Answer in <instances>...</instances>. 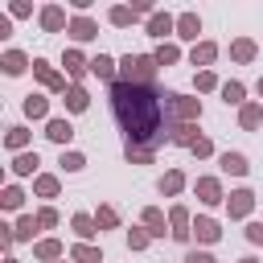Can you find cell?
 <instances>
[{
  "label": "cell",
  "mask_w": 263,
  "mask_h": 263,
  "mask_svg": "<svg viewBox=\"0 0 263 263\" xmlns=\"http://www.w3.org/2000/svg\"><path fill=\"white\" fill-rule=\"evenodd\" d=\"M37 189H41L45 197H53V193H58V181H53V177H41V181H37Z\"/></svg>",
  "instance_id": "cell-26"
},
{
  "label": "cell",
  "mask_w": 263,
  "mask_h": 263,
  "mask_svg": "<svg viewBox=\"0 0 263 263\" xmlns=\"http://www.w3.org/2000/svg\"><path fill=\"white\" fill-rule=\"evenodd\" d=\"M185 263H214V259H210V255H205V251H193V255H189V259H185Z\"/></svg>",
  "instance_id": "cell-39"
},
{
  "label": "cell",
  "mask_w": 263,
  "mask_h": 263,
  "mask_svg": "<svg viewBox=\"0 0 263 263\" xmlns=\"http://www.w3.org/2000/svg\"><path fill=\"white\" fill-rule=\"evenodd\" d=\"M99 226H115V210H99Z\"/></svg>",
  "instance_id": "cell-37"
},
{
  "label": "cell",
  "mask_w": 263,
  "mask_h": 263,
  "mask_svg": "<svg viewBox=\"0 0 263 263\" xmlns=\"http://www.w3.org/2000/svg\"><path fill=\"white\" fill-rule=\"evenodd\" d=\"M152 70H156V58H123V82L152 86Z\"/></svg>",
  "instance_id": "cell-2"
},
{
  "label": "cell",
  "mask_w": 263,
  "mask_h": 263,
  "mask_svg": "<svg viewBox=\"0 0 263 263\" xmlns=\"http://www.w3.org/2000/svg\"><path fill=\"white\" fill-rule=\"evenodd\" d=\"M173 58H177V49H173V45H164V49L156 53V62H160V66H164V62H173Z\"/></svg>",
  "instance_id": "cell-34"
},
{
  "label": "cell",
  "mask_w": 263,
  "mask_h": 263,
  "mask_svg": "<svg viewBox=\"0 0 263 263\" xmlns=\"http://www.w3.org/2000/svg\"><path fill=\"white\" fill-rule=\"evenodd\" d=\"M41 25H45V29H58V25H62V8H45V12H41Z\"/></svg>",
  "instance_id": "cell-10"
},
{
  "label": "cell",
  "mask_w": 263,
  "mask_h": 263,
  "mask_svg": "<svg viewBox=\"0 0 263 263\" xmlns=\"http://www.w3.org/2000/svg\"><path fill=\"white\" fill-rule=\"evenodd\" d=\"M197 193H201V201H218V197H222V193H218V181H210V177L197 181Z\"/></svg>",
  "instance_id": "cell-7"
},
{
  "label": "cell",
  "mask_w": 263,
  "mask_h": 263,
  "mask_svg": "<svg viewBox=\"0 0 263 263\" xmlns=\"http://www.w3.org/2000/svg\"><path fill=\"white\" fill-rule=\"evenodd\" d=\"M247 238H251V242H263V222H251V230H247Z\"/></svg>",
  "instance_id": "cell-32"
},
{
  "label": "cell",
  "mask_w": 263,
  "mask_h": 263,
  "mask_svg": "<svg viewBox=\"0 0 263 263\" xmlns=\"http://www.w3.org/2000/svg\"><path fill=\"white\" fill-rule=\"evenodd\" d=\"M74 259H78V263H99V251H90V247H78V251H74Z\"/></svg>",
  "instance_id": "cell-25"
},
{
  "label": "cell",
  "mask_w": 263,
  "mask_h": 263,
  "mask_svg": "<svg viewBox=\"0 0 263 263\" xmlns=\"http://www.w3.org/2000/svg\"><path fill=\"white\" fill-rule=\"evenodd\" d=\"M242 123L255 127V123H259V107H247V111H242Z\"/></svg>",
  "instance_id": "cell-29"
},
{
  "label": "cell",
  "mask_w": 263,
  "mask_h": 263,
  "mask_svg": "<svg viewBox=\"0 0 263 263\" xmlns=\"http://www.w3.org/2000/svg\"><path fill=\"white\" fill-rule=\"evenodd\" d=\"M62 164H66V168H82V156H78V152H70V156H62Z\"/></svg>",
  "instance_id": "cell-36"
},
{
  "label": "cell",
  "mask_w": 263,
  "mask_h": 263,
  "mask_svg": "<svg viewBox=\"0 0 263 263\" xmlns=\"http://www.w3.org/2000/svg\"><path fill=\"white\" fill-rule=\"evenodd\" d=\"M168 99L173 95L160 99L152 86L123 82V78L111 86V111H115L119 127L127 132V148L152 152L156 144H164V111H168Z\"/></svg>",
  "instance_id": "cell-1"
},
{
  "label": "cell",
  "mask_w": 263,
  "mask_h": 263,
  "mask_svg": "<svg viewBox=\"0 0 263 263\" xmlns=\"http://www.w3.org/2000/svg\"><path fill=\"white\" fill-rule=\"evenodd\" d=\"M242 263H255V259H242Z\"/></svg>",
  "instance_id": "cell-41"
},
{
  "label": "cell",
  "mask_w": 263,
  "mask_h": 263,
  "mask_svg": "<svg viewBox=\"0 0 263 263\" xmlns=\"http://www.w3.org/2000/svg\"><path fill=\"white\" fill-rule=\"evenodd\" d=\"M66 107H70V111H86V95H82L78 86H74V90H66Z\"/></svg>",
  "instance_id": "cell-8"
},
{
  "label": "cell",
  "mask_w": 263,
  "mask_h": 263,
  "mask_svg": "<svg viewBox=\"0 0 263 263\" xmlns=\"http://www.w3.org/2000/svg\"><path fill=\"white\" fill-rule=\"evenodd\" d=\"M25 111H29L33 119H37V115H45V99H37V95H29V99H25Z\"/></svg>",
  "instance_id": "cell-15"
},
{
  "label": "cell",
  "mask_w": 263,
  "mask_h": 263,
  "mask_svg": "<svg viewBox=\"0 0 263 263\" xmlns=\"http://www.w3.org/2000/svg\"><path fill=\"white\" fill-rule=\"evenodd\" d=\"M66 70H70V74H82V70H86V62H82L78 53H66Z\"/></svg>",
  "instance_id": "cell-22"
},
{
  "label": "cell",
  "mask_w": 263,
  "mask_h": 263,
  "mask_svg": "<svg viewBox=\"0 0 263 263\" xmlns=\"http://www.w3.org/2000/svg\"><path fill=\"white\" fill-rule=\"evenodd\" d=\"M111 21H115V25H127V21H132V12H127V8H115V12H111Z\"/></svg>",
  "instance_id": "cell-33"
},
{
  "label": "cell",
  "mask_w": 263,
  "mask_h": 263,
  "mask_svg": "<svg viewBox=\"0 0 263 263\" xmlns=\"http://www.w3.org/2000/svg\"><path fill=\"white\" fill-rule=\"evenodd\" d=\"M4 70H8V74H21V70H25V53H8V58H4Z\"/></svg>",
  "instance_id": "cell-13"
},
{
  "label": "cell",
  "mask_w": 263,
  "mask_h": 263,
  "mask_svg": "<svg viewBox=\"0 0 263 263\" xmlns=\"http://www.w3.org/2000/svg\"><path fill=\"white\" fill-rule=\"evenodd\" d=\"M234 58H238V62L255 58V45H251V41H234Z\"/></svg>",
  "instance_id": "cell-18"
},
{
  "label": "cell",
  "mask_w": 263,
  "mask_h": 263,
  "mask_svg": "<svg viewBox=\"0 0 263 263\" xmlns=\"http://www.w3.org/2000/svg\"><path fill=\"white\" fill-rule=\"evenodd\" d=\"M251 201H255V197H251L247 189H238V193H230V214H234V218H242V214L251 210Z\"/></svg>",
  "instance_id": "cell-3"
},
{
  "label": "cell",
  "mask_w": 263,
  "mask_h": 263,
  "mask_svg": "<svg viewBox=\"0 0 263 263\" xmlns=\"http://www.w3.org/2000/svg\"><path fill=\"white\" fill-rule=\"evenodd\" d=\"M58 218H53V210H41V218H37V226H53Z\"/></svg>",
  "instance_id": "cell-38"
},
{
  "label": "cell",
  "mask_w": 263,
  "mask_h": 263,
  "mask_svg": "<svg viewBox=\"0 0 263 263\" xmlns=\"http://www.w3.org/2000/svg\"><path fill=\"white\" fill-rule=\"evenodd\" d=\"M222 168H226V173H247V160H242L238 152H226V156H222Z\"/></svg>",
  "instance_id": "cell-6"
},
{
  "label": "cell",
  "mask_w": 263,
  "mask_h": 263,
  "mask_svg": "<svg viewBox=\"0 0 263 263\" xmlns=\"http://www.w3.org/2000/svg\"><path fill=\"white\" fill-rule=\"evenodd\" d=\"M58 251H62V247H58V242H41V247H37V255H41V259H53V255H58Z\"/></svg>",
  "instance_id": "cell-28"
},
{
  "label": "cell",
  "mask_w": 263,
  "mask_h": 263,
  "mask_svg": "<svg viewBox=\"0 0 263 263\" xmlns=\"http://www.w3.org/2000/svg\"><path fill=\"white\" fill-rule=\"evenodd\" d=\"M74 37H78V41H90V37H95V25H90V21H74Z\"/></svg>",
  "instance_id": "cell-12"
},
{
  "label": "cell",
  "mask_w": 263,
  "mask_h": 263,
  "mask_svg": "<svg viewBox=\"0 0 263 263\" xmlns=\"http://www.w3.org/2000/svg\"><path fill=\"white\" fill-rule=\"evenodd\" d=\"M259 95H263V78H259Z\"/></svg>",
  "instance_id": "cell-40"
},
{
  "label": "cell",
  "mask_w": 263,
  "mask_h": 263,
  "mask_svg": "<svg viewBox=\"0 0 263 263\" xmlns=\"http://www.w3.org/2000/svg\"><path fill=\"white\" fill-rule=\"evenodd\" d=\"M33 70H37V78H41V82H49V86H58V74H53V70L45 66V62H33Z\"/></svg>",
  "instance_id": "cell-14"
},
{
  "label": "cell",
  "mask_w": 263,
  "mask_h": 263,
  "mask_svg": "<svg viewBox=\"0 0 263 263\" xmlns=\"http://www.w3.org/2000/svg\"><path fill=\"white\" fill-rule=\"evenodd\" d=\"M210 58H214V45H197V49H193V66H197V62L205 66Z\"/></svg>",
  "instance_id": "cell-21"
},
{
  "label": "cell",
  "mask_w": 263,
  "mask_h": 263,
  "mask_svg": "<svg viewBox=\"0 0 263 263\" xmlns=\"http://www.w3.org/2000/svg\"><path fill=\"white\" fill-rule=\"evenodd\" d=\"M90 70H95L99 78H111V74H115V66H111V58H95V62H90Z\"/></svg>",
  "instance_id": "cell-9"
},
{
  "label": "cell",
  "mask_w": 263,
  "mask_h": 263,
  "mask_svg": "<svg viewBox=\"0 0 263 263\" xmlns=\"http://www.w3.org/2000/svg\"><path fill=\"white\" fill-rule=\"evenodd\" d=\"M33 226H37L33 218H21V226H16V234H21V238H29V234H33Z\"/></svg>",
  "instance_id": "cell-31"
},
{
  "label": "cell",
  "mask_w": 263,
  "mask_h": 263,
  "mask_svg": "<svg viewBox=\"0 0 263 263\" xmlns=\"http://www.w3.org/2000/svg\"><path fill=\"white\" fill-rule=\"evenodd\" d=\"M148 29H152L156 37H164V33L173 29V21H168V16H152V25H148Z\"/></svg>",
  "instance_id": "cell-17"
},
{
  "label": "cell",
  "mask_w": 263,
  "mask_h": 263,
  "mask_svg": "<svg viewBox=\"0 0 263 263\" xmlns=\"http://www.w3.org/2000/svg\"><path fill=\"white\" fill-rule=\"evenodd\" d=\"M144 222H148V226H156V234H164V230H160V226H164V218H160L156 210H148V214H144Z\"/></svg>",
  "instance_id": "cell-27"
},
{
  "label": "cell",
  "mask_w": 263,
  "mask_h": 263,
  "mask_svg": "<svg viewBox=\"0 0 263 263\" xmlns=\"http://www.w3.org/2000/svg\"><path fill=\"white\" fill-rule=\"evenodd\" d=\"M49 136H53V140H58V144H66V140H70V136H74V127H70V123H66V119H53V123H49Z\"/></svg>",
  "instance_id": "cell-5"
},
{
  "label": "cell",
  "mask_w": 263,
  "mask_h": 263,
  "mask_svg": "<svg viewBox=\"0 0 263 263\" xmlns=\"http://www.w3.org/2000/svg\"><path fill=\"white\" fill-rule=\"evenodd\" d=\"M173 226H177L173 238H185V234H189V230H185V210H173Z\"/></svg>",
  "instance_id": "cell-20"
},
{
  "label": "cell",
  "mask_w": 263,
  "mask_h": 263,
  "mask_svg": "<svg viewBox=\"0 0 263 263\" xmlns=\"http://www.w3.org/2000/svg\"><path fill=\"white\" fill-rule=\"evenodd\" d=\"M177 111H181L185 119H193V115H197V99H181V95H177Z\"/></svg>",
  "instance_id": "cell-16"
},
{
  "label": "cell",
  "mask_w": 263,
  "mask_h": 263,
  "mask_svg": "<svg viewBox=\"0 0 263 263\" xmlns=\"http://www.w3.org/2000/svg\"><path fill=\"white\" fill-rule=\"evenodd\" d=\"M222 95H226V103H242V86H238V82H226Z\"/></svg>",
  "instance_id": "cell-19"
},
{
  "label": "cell",
  "mask_w": 263,
  "mask_h": 263,
  "mask_svg": "<svg viewBox=\"0 0 263 263\" xmlns=\"http://www.w3.org/2000/svg\"><path fill=\"white\" fill-rule=\"evenodd\" d=\"M33 164H37V156H21V160H16V164H12V168H16V173H29V168H33Z\"/></svg>",
  "instance_id": "cell-30"
},
{
  "label": "cell",
  "mask_w": 263,
  "mask_h": 263,
  "mask_svg": "<svg viewBox=\"0 0 263 263\" xmlns=\"http://www.w3.org/2000/svg\"><path fill=\"white\" fill-rule=\"evenodd\" d=\"M193 230H197V238H201V242H214V238H218V222H210V218H197V226H193Z\"/></svg>",
  "instance_id": "cell-4"
},
{
  "label": "cell",
  "mask_w": 263,
  "mask_h": 263,
  "mask_svg": "<svg viewBox=\"0 0 263 263\" xmlns=\"http://www.w3.org/2000/svg\"><path fill=\"white\" fill-rule=\"evenodd\" d=\"M177 29H181V37H197V16H193V12H189V16H181V25H177Z\"/></svg>",
  "instance_id": "cell-11"
},
{
  "label": "cell",
  "mask_w": 263,
  "mask_h": 263,
  "mask_svg": "<svg viewBox=\"0 0 263 263\" xmlns=\"http://www.w3.org/2000/svg\"><path fill=\"white\" fill-rule=\"evenodd\" d=\"M181 185H185V181H181V173H168V177H164V185H160V189H164V193H177V189H181Z\"/></svg>",
  "instance_id": "cell-23"
},
{
  "label": "cell",
  "mask_w": 263,
  "mask_h": 263,
  "mask_svg": "<svg viewBox=\"0 0 263 263\" xmlns=\"http://www.w3.org/2000/svg\"><path fill=\"white\" fill-rule=\"evenodd\" d=\"M90 226H95V222H90V218H86V214H78V218H74V230H78V234H82V238H86V234H95V230H90Z\"/></svg>",
  "instance_id": "cell-24"
},
{
  "label": "cell",
  "mask_w": 263,
  "mask_h": 263,
  "mask_svg": "<svg viewBox=\"0 0 263 263\" xmlns=\"http://www.w3.org/2000/svg\"><path fill=\"white\" fill-rule=\"evenodd\" d=\"M8 144H12V148H21V144H25V132H21V127H12V132H8Z\"/></svg>",
  "instance_id": "cell-35"
}]
</instances>
